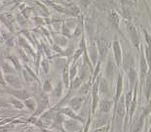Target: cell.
<instances>
[{
	"mask_svg": "<svg viewBox=\"0 0 151 132\" xmlns=\"http://www.w3.org/2000/svg\"><path fill=\"white\" fill-rule=\"evenodd\" d=\"M97 49L101 56V60L104 61L108 52V43L104 39H99L97 41Z\"/></svg>",
	"mask_w": 151,
	"mask_h": 132,
	"instance_id": "obj_1",
	"label": "cell"
},
{
	"mask_svg": "<svg viewBox=\"0 0 151 132\" xmlns=\"http://www.w3.org/2000/svg\"><path fill=\"white\" fill-rule=\"evenodd\" d=\"M0 20L4 22L5 25H7V28L10 30L11 31H14V28H13V25H14V17H13L12 14H0Z\"/></svg>",
	"mask_w": 151,
	"mask_h": 132,
	"instance_id": "obj_2",
	"label": "cell"
},
{
	"mask_svg": "<svg viewBox=\"0 0 151 132\" xmlns=\"http://www.w3.org/2000/svg\"><path fill=\"white\" fill-rule=\"evenodd\" d=\"M112 46H113L115 62H116L117 66H120L122 63V52H121V47H120V44H119V41L117 40L113 41Z\"/></svg>",
	"mask_w": 151,
	"mask_h": 132,
	"instance_id": "obj_3",
	"label": "cell"
},
{
	"mask_svg": "<svg viewBox=\"0 0 151 132\" xmlns=\"http://www.w3.org/2000/svg\"><path fill=\"white\" fill-rule=\"evenodd\" d=\"M5 81H7L9 83V85L12 86L14 88H21L22 83L20 81V79L17 76L13 75H6L5 76Z\"/></svg>",
	"mask_w": 151,
	"mask_h": 132,
	"instance_id": "obj_4",
	"label": "cell"
},
{
	"mask_svg": "<svg viewBox=\"0 0 151 132\" xmlns=\"http://www.w3.org/2000/svg\"><path fill=\"white\" fill-rule=\"evenodd\" d=\"M128 30L131 34V37H132V41L133 43L136 45V47L137 48L139 47V36H137V30L134 28V27L132 24H129L128 25Z\"/></svg>",
	"mask_w": 151,
	"mask_h": 132,
	"instance_id": "obj_5",
	"label": "cell"
},
{
	"mask_svg": "<svg viewBox=\"0 0 151 132\" xmlns=\"http://www.w3.org/2000/svg\"><path fill=\"white\" fill-rule=\"evenodd\" d=\"M60 112L62 114H65L66 115H68L69 117H71L72 120H78V121H81V122H84V120L83 118H81L79 117V115H77L74 111L72 110V109L70 108H63V109H60Z\"/></svg>",
	"mask_w": 151,
	"mask_h": 132,
	"instance_id": "obj_6",
	"label": "cell"
},
{
	"mask_svg": "<svg viewBox=\"0 0 151 132\" xmlns=\"http://www.w3.org/2000/svg\"><path fill=\"white\" fill-rule=\"evenodd\" d=\"M8 92L10 94L14 95L15 97H17L18 99L21 100H25L29 97V94H28L27 91L25 90H12V89H8Z\"/></svg>",
	"mask_w": 151,
	"mask_h": 132,
	"instance_id": "obj_7",
	"label": "cell"
},
{
	"mask_svg": "<svg viewBox=\"0 0 151 132\" xmlns=\"http://www.w3.org/2000/svg\"><path fill=\"white\" fill-rule=\"evenodd\" d=\"M65 128L68 131L70 132H75L77 130H79L80 129V125L79 123L77 122L76 120H66L65 122Z\"/></svg>",
	"mask_w": 151,
	"mask_h": 132,
	"instance_id": "obj_8",
	"label": "cell"
},
{
	"mask_svg": "<svg viewBox=\"0 0 151 132\" xmlns=\"http://www.w3.org/2000/svg\"><path fill=\"white\" fill-rule=\"evenodd\" d=\"M81 105H82V98L80 97H74L68 101V106L73 111L79 110L81 108Z\"/></svg>",
	"mask_w": 151,
	"mask_h": 132,
	"instance_id": "obj_9",
	"label": "cell"
},
{
	"mask_svg": "<svg viewBox=\"0 0 151 132\" xmlns=\"http://www.w3.org/2000/svg\"><path fill=\"white\" fill-rule=\"evenodd\" d=\"M118 106L117 108H115V112H117V115L119 117H123L125 115V106H124V98L120 97L118 99Z\"/></svg>",
	"mask_w": 151,
	"mask_h": 132,
	"instance_id": "obj_10",
	"label": "cell"
},
{
	"mask_svg": "<svg viewBox=\"0 0 151 132\" xmlns=\"http://www.w3.org/2000/svg\"><path fill=\"white\" fill-rule=\"evenodd\" d=\"M99 81H97L94 84V87H93V112H95L96 108H97L98 105V91H99Z\"/></svg>",
	"mask_w": 151,
	"mask_h": 132,
	"instance_id": "obj_11",
	"label": "cell"
},
{
	"mask_svg": "<svg viewBox=\"0 0 151 132\" xmlns=\"http://www.w3.org/2000/svg\"><path fill=\"white\" fill-rule=\"evenodd\" d=\"M89 55H90V57H91L93 63L95 64L96 62H97V59H98V49H97V46H96L95 42H91V47H90Z\"/></svg>",
	"mask_w": 151,
	"mask_h": 132,
	"instance_id": "obj_12",
	"label": "cell"
},
{
	"mask_svg": "<svg viewBox=\"0 0 151 132\" xmlns=\"http://www.w3.org/2000/svg\"><path fill=\"white\" fill-rule=\"evenodd\" d=\"M117 89H116V97H115V102H118V99L120 98L122 90H123V80H122V75H119L118 81H117Z\"/></svg>",
	"mask_w": 151,
	"mask_h": 132,
	"instance_id": "obj_13",
	"label": "cell"
},
{
	"mask_svg": "<svg viewBox=\"0 0 151 132\" xmlns=\"http://www.w3.org/2000/svg\"><path fill=\"white\" fill-rule=\"evenodd\" d=\"M115 64L113 63V61L112 60H109V63L106 67V75L108 78H112L114 75V73H115Z\"/></svg>",
	"mask_w": 151,
	"mask_h": 132,
	"instance_id": "obj_14",
	"label": "cell"
},
{
	"mask_svg": "<svg viewBox=\"0 0 151 132\" xmlns=\"http://www.w3.org/2000/svg\"><path fill=\"white\" fill-rule=\"evenodd\" d=\"M109 20H110V22L113 25V27L118 28L119 27V16L115 11L112 10L110 12V15H109Z\"/></svg>",
	"mask_w": 151,
	"mask_h": 132,
	"instance_id": "obj_15",
	"label": "cell"
},
{
	"mask_svg": "<svg viewBox=\"0 0 151 132\" xmlns=\"http://www.w3.org/2000/svg\"><path fill=\"white\" fill-rule=\"evenodd\" d=\"M111 106H112V103L110 101H107V100H104V101H101V104H99V108H101V112H108L109 111H110Z\"/></svg>",
	"mask_w": 151,
	"mask_h": 132,
	"instance_id": "obj_16",
	"label": "cell"
},
{
	"mask_svg": "<svg viewBox=\"0 0 151 132\" xmlns=\"http://www.w3.org/2000/svg\"><path fill=\"white\" fill-rule=\"evenodd\" d=\"M140 70H141V79H143L144 75L147 73V63L145 59H144V56H141V60H140Z\"/></svg>",
	"mask_w": 151,
	"mask_h": 132,
	"instance_id": "obj_17",
	"label": "cell"
},
{
	"mask_svg": "<svg viewBox=\"0 0 151 132\" xmlns=\"http://www.w3.org/2000/svg\"><path fill=\"white\" fill-rule=\"evenodd\" d=\"M24 105H25V107L27 109H29L30 111H34L35 109H36V102H35L33 99H29V98L25 99Z\"/></svg>",
	"mask_w": 151,
	"mask_h": 132,
	"instance_id": "obj_18",
	"label": "cell"
},
{
	"mask_svg": "<svg viewBox=\"0 0 151 132\" xmlns=\"http://www.w3.org/2000/svg\"><path fill=\"white\" fill-rule=\"evenodd\" d=\"M99 92L101 93V94H104V95H107L108 94V86H107V83L106 81H105L104 79H102L101 80V85H99Z\"/></svg>",
	"mask_w": 151,
	"mask_h": 132,
	"instance_id": "obj_19",
	"label": "cell"
},
{
	"mask_svg": "<svg viewBox=\"0 0 151 132\" xmlns=\"http://www.w3.org/2000/svg\"><path fill=\"white\" fill-rule=\"evenodd\" d=\"M10 103L11 104L14 106L15 108H17L19 109V110H22V109H24V104L20 101L19 99H15V98H11L10 99Z\"/></svg>",
	"mask_w": 151,
	"mask_h": 132,
	"instance_id": "obj_20",
	"label": "cell"
},
{
	"mask_svg": "<svg viewBox=\"0 0 151 132\" xmlns=\"http://www.w3.org/2000/svg\"><path fill=\"white\" fill-rule=\"evenodd\" d=\"M63 83H65L66 88L69 87V75H68V69H67V67L63 69Z\"/></svg>",
	"mask_w": 151,
	"mask_h": 132,
	"instance_id": "obj_21",
	"label": "cell"
},
{
	"mask_svg": "<svg viewBox=\"0 0 151 132\" xmlns=\"http://www.w3.org/2000/svg\"><path fill=\"white\" fill-rule=\"evenodd\" d=\"M129 78H130V81L132 83V85L134 84V82H136V79H137V73L136 70L134 69H129Z\"/></svg>",
	"mask_w": 151,
	"mask_h": 132,
	"instance_id": "obj_22",
	"label": "cell"
},
{
	"mask_svg": "<svg viewBox=\"0 0 151 132\" xmlns=\"http://www.w3.org/2000/svg\"><path fill=\"white\" fill-rule=\"evenodd\" d=\"M54 93H55V95H56V97H58V98H60V96H62V94H63V84L60 81L58 83L57 87L54 89Z\"/></svg>",
	"mask_w": 151,
	"mask_h": 132,
	"instance_id": "obj_23",
	"label": "cell"
},
{
	"mask_svg": "<svg viewBox=\"0 0 151 132\" xmlns=\"http://www.w3.org/2000/svg\"><path fill=\"white\" fill-rule=\"evenodd\" d=\"M132 97H133V91H129L126 95V99H125V102H126V108L128 109V111L130 110L131 107V103H132Z\"/></svg>",
	"mask_w": 151,
	"mask_h": 132,
	"instance_id": "obj_24",
	"label": "cell"
},
{
	"mask_svg": "<svg viewBox=\"0 0 151 132\" xmlns=\"http://www.w3.org/2000/svg\"><path fill=\"white\" fill-rule=\"evenodd\" d=\"M90 83H85V84H83L82 86H80L79 87V94L81 95H84V94H87L89 91V88H90Z\"/></svg>",
	"mask_w": 151,
	"mask_h": 132,
	"instance_id": "obj_25",
	"label": "cell"
},
{
	"mask_svg": "<svg viewBox=\"0 0 151 132\" xmlns=\"http://www.w3.org/2000/svg\"><path fill=\"white\" fill-rule=\"evenodd\" d=\"M3 70H5V73H7V75H11V73H15V70L13 69L12 67H10V65L7 63H4L3 64Z\"/></svg>",
	"mask_w": 151,
	"mask_h": 132,
	"instance_id": "obj_26",
	"label": "cell"
},
{
	"mask_svg": "<svg viewBox=\"0 0 151 132\" xmlns=\"http://www.w3.org/2000/svg\"><path fill=\"white\" fill-rule=\"evenodd\" d=\"M97 3L99 7H101L102 9L107 8L109 3H110V0H97Z\"/></svg>",
	"mask_w": 151,
	"mask_h": 132,
	"instance_id": "obj_27",
	"label": "cell"
},
{
	"mask_svg": "<svg viewBox=\"0 0 151 132\" xmlns=\"http://www.w3.org/2000/svg\"><path fill=\"white\" fill-rule=\"evenodd\" d=\"M65 60H63V59H58L57 61H56V67H58V70H62L63 67L65 69V67H65Z\"/></svg>",
	"mask_w": 151,
	"mask_h": 132,
	"instance_id": "obj_28",
	"label": "cell"
},
{
	"mask_svg": "<svg viewBox=\"0 0 151 132\" xmlns=\"http://www.w3.org/2000/svg\"><path fill=\"white\" fill-rule=\"evenodd\" d=\"M81 79L79 78V77H76V78H74L72 80V84H71V87L73 89H77L80 87V85H81Z\"/></svg>",
	"mask_w": 151,
	"mask_h": 132,
	"instance_id": "obj_29",
	"label": "cell"
},
{
	"mask_svg": "<svg viewBox=\"0 0 151 132\" xmlns=\"http://www.w3.org/2000/svg\"><path fill=\"white\" fill-rule=\"evenodd\" d=\"M143 120H144V117L142 115V117H141V118H140V120L139 121V123H137L136 125V127H134V132H140L141 128H142V126H143Z\"/></svg>",
	"mask_w": 151,
	"mask_h": 132,
	"instance_id": "obj_30",
	"label": "cell"
},
{
	"mask_svg": "<svg viewBox=\"0 0 151 132\" xmlns=\"http://www.w3.org/2000/svg\"><path fill=\"white\" fill-rule=\"evenodd\" d=\"M43 90L45 92H50L53 90V87H52V84H51V82L49 80H46V81L44 82V85H43Z\"/></svg>",
	"mask_w": 151,
	"mask_h": 132,
	"instance_id": "obj_31",
	"label": "cell"
},
{
	"mask_svg": "<svg viewBox=\"0 0 151 132\" xmlns=\"http://www.w3.org/2000/svg\"><path fill=\"white\" fill-rule=\"evenodd\" d=\"M54 117H55V115H54V110L48 111L42 115V117L46 118V120H52V118H54Z\"/></svg>",
	"mask_w": 151,
	"mask_h": 132,
	"instance_id": "obj_32",
	"label": "cell"
},
{
	"mask_svg": "<svg viewBox=\"0 0 151 132\" xmlns=\"http://www.w3.org/2000/svg\"><path fill=\"white\" fill-rule=\"evenodd\" d=\"M69 72H70V79L73 80V79L75 78V75H76V73H77V67H76L75 64H73L71 70H70Z\"/></svg>",
	"mask_w": 151,
	"mask_h": 132,
	"instance_id": "obj_33",
	"label": "cell"
},
{
	"mask_svg": "<svg viewBox=\"0 0 151 132\" xmlns=\"http://www.w3.org/2000/svg\"><path fill=\"white\" fill-rule=\"evenodd\" d=\"M150 96V75H148V77L146 79V98L149 100Z\"/></svg>",
	"mask_w": 151,
	"mask_h": 132,
	"instance_id": "obj_34",
	"label": "cell"
},
{
	"mask_svg": "<svg viewBox=\"0 0 151 132\" xmlns=\"http://www.w3.org/2000/svg\"><path fill=\"white\" fill-rule=\"evenodd\" d=\"M56 42L59 44V45H62V46H63V45H65L67 43V40L65 39V37L59 36V37L56 38Z\"/></svg>",
	"mask_w": 151,
	"mask_h": 132,
	"instance_id": "obj_35",
	"label": "cell"
},
{
	"mask_svg": "<svg viewBox=\"0 0 151 132\" xmlns=\"http://www.w3.org/2000/svg\"><path fill=\"white\" fill-rule=\"evenodd\" d=\"M53 7L56 9V10H58L59 12H62V13H65V14H67V10H66V8L65 7H63V6H60V5H57V4H53L52 5Z\"/></svg>",
	"mask_w": 151,
	"mask_h": 132,
	"instance_id": "obj_36",
	"label": "cell"
},
{
	"mask_svg": "<svg viewBox=\"0 0 151 132\" xmlns=\"http://www.w3.org/2000/svg\"><path fill=\"white\" fill-rule=\"evenodd\" d=\"M9 58H10V59L13 61V63H14V65H15V69H17V70H21V65H20V63H19V61H18L17 58L14 57V56H10Z\"/></svg>",
	"mask_w": 151,
	"mask_h": 132,
	"instance_id": "obj_37",
	"label": "cell"
},
{
	"mask_svg": "<svg viewBox=\"0 0 151 132\" xmlns=\"http://www.w3.org/2000/svg\"><path fill=\"white\" fill-rule=\"evenodd\" d=\"M63 33L65 34L66 36H70V28H67L65 24H63Z\"/></svg>",
	"mask_w": 151,
	"mask_h": 132,
	"instance_id": "obj_38",
	"label": "cell"
},
{
	"mask_svg": "<svg viewBox=\"0 0 151 132\" xmlns=\"http://www.w3.org/2000/svg\"><path fill=\"white\" fill-rule=\"evenodd\" d=\"M42 67H43L44 73H49L50 66H49V63H48L46 60H44L43 62H42Z\"/></svg>",
	"mask_w": 151,
	"mask_h": 132,
	"instance_id": "obj_39",
	"label": "cell"
},
{
	"mask_svg": "<svg viewBox=\"0 0 151 132\" xmlns=\"http://www.w3.org/2000/svg\"><path fill=\"white\" fill-rule=\"evenodd\" d=\"M24 75L25 80H27V82H31V81H32V80H33V77L31 76L28 73L25 72V70H24Z\"/></svg>",
	"mask_w": 151,
	"mask_h": 132,
	"instance_id": "obj_40",
	"label": "cell"
},
{
	"mask_svg": "<svg viewBox=\"0 0 151 132\" xmlns=\"http://www.w3.org/2000/svg\"><path fill=\"white\" fill-rule=\"evenodd\" d=\"M30 12H31V9L27 7V8H25L22 10V14H24V16L25 18H28L30 16Z\"/></svg>",
	"mask_w": 151,
	"mask_h": 132,
	"instance_id": "obj_41",
	"label": "cell"
},
{
	"mask_svg": "<svg viewBox=\"0 0 151 132\" xmlns=\"http://www.w3.org/2000/svg\"><path fill=\"white\" fill-rule=\"evenodd\" d=\"M0 84H1L2 86H4V87H6V81H5V79H4V76H3L1 69H0Z\"/></svg>",
	"mask_w": 151,
	"mask_h": 132,
	"instance_id": "obj_42",
	"label": "cell"
},
{
	"mask_svg": "<svg viewBox=\"0 0 151 132\" xmlns=\"http://www.w3.org/2000/svg\"><path fill=\"white\" fill-rule=\"evenodd\" d=\"M82 52H83V51L81 49H79L78 51H76L75 54H74V56H73V62H74V63L76 62V60L80 57V55L82 54Z\"/></svg>",
	"mask_w": 151,
	"mask_h": 132,
	"instance_id": "obj_43",
	"label": "cell"
},
{
	"mask_svg": "<svg viewBox=\"0 0 151 132\" xmlns=\"http://www.w3.org/2000/svg\"><path fill=\"white\" fill-rule=\"evenodd\" d=\"M99 67H101V62H99V63L98 64L97 67H96V70H95V73H94V76H93V80H95V79H96V77L98 76L99 73Z\"/></svg>",
	"mask_w": 151,
	"mask_h": 132,
	"instance_id": "obj_44",
	"label": "cell"
},
{
	"mask_svg": "<svg viewBox=\"0 0 151 132\" xmlns=\"http://www.w3.org/2000/svg\"><path fill=\"white\" fill-rule=\"evenodd\" d=\"M41 2H43L44 4H46V5H51L52 6L53 4H55V1L56 0H40Z\"/></svg>",
	"mask_w": 151,
	"mask_h": 132,
	"instance_id": "obj_45",
	"label": "cell"
},
{
	"mask_svg": "<svg viewBox=\"0 0 151 132\" xmlns=\"http://www.w3.org/2000/svg\"><path fill=\"white\" fill-rule=\"evenodd\" d=\"M18 22H20L21 25H24L25 24V20H24V18L22 17V16H21V15H18Z\"/></svg>",
	"mask_w": 151,
	"mask_h": 132,
	"instance_id": "obj_46",
	"label": "cell"
},
{
	"mask_svg": "<svg viewBox=\"0 0 151 132\" xmlns=\"http://www.w3.org/2000/svg\"><path fill=\"white\" fill-rule=\"evenodd\" d=\"M145 52H146L147 62H148L147 64H149V63H150V48H149V47H147V48H146V51H145Z\"/></svg>",
	"mask_w": 151,
	"mask_h": 132,
	"instance_id": "obj_47",
	"label": "cell"
},
{
	"mask_svg": "<svg viewBox=\"0 0 151 132\" xmlns=\"http://www.w3.org/2000/svg\"><path fill=\"white\" fill-rule=\"evenodd\" d=\"M72 52H73V48H72V46H71L70 48H67V50L65 52V55H66V56L72 55Z\"/></svg>",
	"mask_w": 151,
	"mask_h": 132,
	"instance_id": "obj_48",
	"label": "cell"
},
{
	"mask_svg": "<svg viewBox=\"0 0 151 132\" xmlns=\"http://www.w3.org/2000/svg\"><path fill=\"white\" fill-rule=\"evenodd\" d=\"M108 128L109 126H104V127H101V128H99V129H97L95 132H106L108 130Z\"/></svg>",
	"mask_w": 151,
	"mask_h": 132,
	"instance_id": "obj_49",
	"label": "cell"
},
{
	"mask_svg": "<svg viewBox=\"0 0 151 132\" xmlns=\"http://www.w3.org/2000/svg\"><path fill=\"white\" fill-rule=\"evenodd\" d=\"M81 31H82L81 25H78V28H76V30H75V33H74V34H75V35H79L80 33H81Z\"/></svg>",
	"mask_w": 151,
	"mask_h": 132,
	"instance_id": "obj_50",
	"label": "cell"
},
{
	"mask_svg": "<svg viewBox=\"0 0 151 132\" xmlns=\"http://www.w3.org/2000/svg\"><path fill=\"white\" fill-rule=\"evenodd\" d=\"M8 104L6 102H4L3 100L0 98V108H2V107H7Z\"/></svg>",
	"mask_w": 151,
	"mask_h": 132,
	"instance_id": "obj_51",
	"label": "cell"
},
{
	"mask_svg": "<svg viewBox=\"0 0 151 132\" xmlns=\"http://www.w3.org/2000/svg\"><path fill=\"white\" fill-rule=\"evenodd\" d=\"M144 34H145V38H146L147 43H148V45H149V43H150V40H149V35L146 33V31H145V30H144Z\"/></svg>",
	"mask_w": 151,
	"mask_h": 132,
	"instance_id": "obj_52",
	"label": "cell"
},
{
	"mask_svg": "<svg viewBox=\"0 0 151 132\" xmlns=\"http://www.w3.org/2000/svg\"><path fill=\"white\" fill-rule=\"evenodd\" d=\"M36 120H36L35 117H30L29 120H28V121L31 122V123H35V121H36Z\"/></svg>",
	"mask_w": 151,
	"mask_h": 132,
	"instance_id": "obj_53",
	"label": "cell"
},
{
	"mask_svg": "<svg viewBox=\"0 0 151 132\" xmlns=\"http://www.w3.org/2000/svg\"><path fill=\"white\" fill-rule=\"evenodd\" d=\"M54 49L56 50V51H58V52H62V49H60V48H58L57 45H55V46H54Z\"/></svg>",
	"mask_w": 151,
	"mask_h": 132,
	"instance_id": "obj_54",
	"label": "cell"
},
{
	"mask_svg": "<svg viewBox=\"0 0 151 132\" xmlns=\"http://www.w3.org/2000/svg\"><path fill=\"white\" fill-rule=\"evenodd\" d=\"M22 1V0H14V3H15V4H20Z\"/></svg>",
	"mask_w": 151,
	"mask_h": 132,
	"instance_id": "obj_55",
	"label": "cell"
},
{
	"mask_svg": "<svg viewBox=\"0 0 151 132\" xmlns=\"http://www.w3.org/2000/svg\"><path fill=\"white\" fill-rule=\"evenodd\" d=\"M3 42V38L2 37H0V44H1Z\"/></svg>",
	"mask_w": 151,
	"mask_h": 132,
	"instance_id": "obj_56",
	"label": "cell"
},
{
	"mask_svg": "<svg viewBox=\"0 0 151 132\" xmlns=\"http://www.w3.org/2000/svg\"><path fill=\"white\" fill-rule=\"evenodd\" d=\"M43 132H52V131H49V130H43Z\"/></svg>",
	"mask_w": 151,
	"mask_h": 132,
	"instance_id": "obj_57",
	"label": "cell"
},
{
	"mask_svg": "<svg viewBox=\"0 0 151 132\" xmlns=\"http://www.w3.org/2000/svg\"><path fill=\"white\" fill-rule=\"evenodd\" d=\"M66 1H69L70 2V1H72V0H66Z\"/></svg>",
	"mask_w": 151,
	"mask_h": 132,
	"instance_id": "obj_58",
	"label": "cell"
},
{
	"mask_svg": "<svg viewBox=\"0 0 151 132\" xmlns=\"http://www.w3.org/2000/svg\"><path fill=\"white\" fill-rule=\"evenodd\" d=\"M134 2H137V0H134Z\"/></svg>",
	"mask_w": 151,
	"mask_h": 132,
	"instance_id": "obj_59",
	"label": "cell"
},
{
	"mask_svg": "<svg viewBox=\"0 0 151 132\" xmlns=\"http://www.w3.org/2000/svg\"><path fill=\"white\" fill-rule=\"evenodd\" d=\"M78 132H81V131H78Z\"/></svg>",
	"mask_w": 151,
	"mask_h": 132,
	"instance_id": "obj_60",
	"label": "cell"
}]
</instances>
